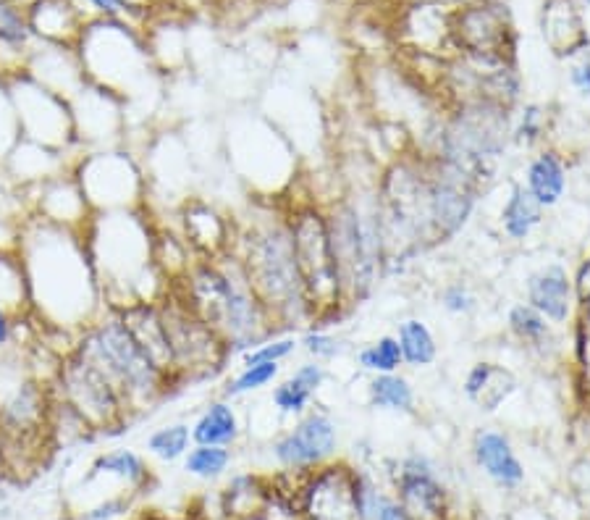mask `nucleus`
I'll use <instances>...</instances> for the list:
<instances>
[{
    "instance_id": "f257e3e1",
    "label": "nucleus",
    "mask_w": 590,
    "mask_h": 520,
    "mask_svg": "<svg viewBox=\"0 0 590 520\" xmlns=\"http://www.w3.org/2000/svg\"><path fill=\"white\" fill-rule=\"evenodd\" d=\"M16 253L27 279L29 313L56 334L77 339L105 310L84 232L29 216Z\"/></svg>"
},
{
    "instance_id": "f03ea898",
    "label": "nucleus",
    "mask_w": 590,
    "mask_h": 520,
    "mask_svg": "<svg viewBox=\"0 0 590 520\" xmlns=\"http://www.w3.org/2000/svg\"><path fill=\"white\" fill-rule=\"evenodd\" d=\"M184 279V305L223 339L229 360L242 358L265 339L284 334L273 321L271 310L260 303L231 250L218 258L197 260Z\"/></svg>"
},
{
    "instance_id": "7ed1b4c3",
    "label": "nucleus",
    "mask_w": 590,
    "mask_h": 520,
    "mask_svg": "<svg viewBox=\"0 0 590 520\" xmlns=\"http://www.w3.org/2000/svg\"><path fill=\"white\" fill-rule=\"evenodd\" d=\"M100 295L108 310H126L137 303H158L160 271L155 263V232L139 211L92 213L84 229Z\"/></svg>"
},
{
    "instance_id": "20e7f679",
    "label": "nucleus",
    "mask_w": 590,
    "mask_h": 520,
    "mask_svg": "<svg viewBox=\"0 0 590 520\" xmlns=\"http://www.w3.org/2000/svg\"><path fill=\"white\" fill-rule=\"evenodd\" d=\"M231 253L239 258L247 282L260 303L271 310L278 329L292 334L299 326L313 324L286 218L265 216L252 221L250 229L239 237V250Z\"/></svg>"
},
{
    "instance_id": "39448f33",
    "label": "nucleus",
    "mask_w": 590,
    "mask_h": 520,
    "mask_svg": "<svg viewBox=\"0 0 590 520\" xmlns=\"http://www.w3.org/2000/svg\"><path fill=\"white\" fill-rule=\"evenodd\" d=\"M74 352L90 360L105 373L118 394L124 397L129 415H139L166 400L171 384H176L166 371L155 366V360L142 350L118 310L105 308L74 342Z\"/></svg>"
},
{
    "instance_id": "423d86ee",
    "label": "nucleus",
    "mask_w": 590,
    "mask_h": 520,
    "mask_svg": "<svg viewBox=\"0 0 590 520\" xmlns=\"http://www.w3.org/2000/svg\"><path fill=\"white\" fill-rule=\"evenodd\" d=\"M326 221L347 305L362 303L373 292L378 276H383L386 237H383L381 208L375 203L365 211L360 205L341 200L339 205H334V211L326 213Z\"/></svg>"
},
{
    "instance_id": "0eeeda50",
    "label": "nucleus",
    "mask_w": 590,
    "mask_h": 520,
    "mask_svg": "<svg viewBox=\"0 0 590 520\" xmlns=\"http://www.w3.org/2000/svg\"><path fill=\"white\" fill-rule=\"evenodd\" d=\"M509 140V108L475 98L446 121L438 137L436 158L452 163L480 184L491 174L493 161L504 155Z\"/></svg>"
},
{
    "instance_id": "6e6552de",
    "label": "nucleus",
    "mask_w": 590,
    "mask_h": 520,
    "mask_svg": "<svg viewBox=\"0 0 590 520\" xmlns=\"http://www.w3.org/2000/svg\"><path fill=\"white\" fill-rule=\"evenodd\" d=\"M286 221H289V232H292L302 287H305L307 303L313 310V326L328 321V318H339L341 308L347 305V295H344V282H341L334 247H331L326 213L313 205H305Z\"/></svg>"
},
{
    "instance_id": "1a4fd4ad",
    "label": "nucleus",
    "mask_w": 590,
    "mask_h": 520,
    "mask_svg": "<svg viewBox=\"0 0 590 520\" xmlns=\"http://www.w3.org/2000/svg\"><path fill=\"white\" fill-rule=\"evenodd\" d=\"M92 213L139 211L147 195V176L132 153L121 148L79 153L71 169Z\"/></svg>"
},
{
    "instance_id": "9d476101",
    "label": "nucleus",
    "mask_w": 590,
    "mask_h": 520,
    "mask_svg": "<svg viewBox=\"0 0 590 520\" xmlns=\"http://www.w3.org/2000/svg\"><path fill=\"white\" fill-rule=\"evenodd\" d=\"M56 392L58 400L66 402L87 423L92 434H124L132 421L124 397L105 379V373H100L90 360H84L74 350L58 366Z\"/></svg>"
},
{
    "instance_id": "9b49d317",
    "label": "nucleus",
    "mask_w": 590,
    "mask_h": 520,
    "mask_svg": "<svg viewBox=\"0 0 590 520\" xmlns=\"http://www.w3.org/2000/svg\"><path fill=\"white\" fill-rule=\"evenodd\" d=\"M53 394L16 350L0 355V431L16 442L50 426Z\"/></svg>"
},
{
    "instance_id": "f8f14e48",
    "label": "nucleus",
    "mask_w": 590,
    "mask_h": 520,
    "mask_svg": "<svg viewBox=\"0 0 590 520\" xmlns=\"http://www.w3.org/2000/svg\"><path fill=\"white\" fill-rule=\"evenodd\" d=\"M8 90L14 100L21 140L37 142L50 150H61V153H82L77 145V134H74V116H71L69 100L45 90L35 79H19Z\"/></svg>"
},
{
    "instance_id": "ddd939ff",
    "label": "nucleus",
    "mask_w": 590,
    "mask_h": 520,
    "mask_svg": "<svg viewBox=\"0 0 590 520\" xmlns=\"http://www.w3.org/2000/svg\"><path fill=\"white\" fill-rule=\"evenodd\" d=\"M174 350L176 379H208L229 363L226 345L216 331L179 300L158 303Z\"/></svg>"
},
{
    "instance_id": "4468645a",
    "label": "nucleus",
    "mask_w": 590,
    "mask_h": 520,
    "mask_svg": "<svg viewBox=\"0 0 590 520\" xmlns=\"http://www.w3.org/2000/svg\"><path fill=\"white\" fill-rule=\"evenodd\" d=\"M365 486L349 465H320L307 484L302 510L307 520H365Z\"/></svg>"
},
{
    "instance_id": "2eb2a0df",
    "label": "nucleus",
    "mask_w": 590,
    "mask_h": 520,
    "mask_svg": "<svg viewBox=\"0 0 590 520\" xmlns=\"http://www.w3.org/2000/svg\"><path fill=\"white\" fill-rule=\"evenodd\" d=\"M273 457L289 471H315L339 450V429L326 410H307L273 442Z\"/></svg>"
},
{
    "instance_id": "dca6fc26",
    "label": "nucleus",
    "mask_w": 590,
    "mask_h": 520,
    "mask_svg": "<svg viewBox=\"0 0 590 520\" xmlns=\"http://www.w3.org/2000/svg\"><path fill=\"white\" fill-rule=\"evenodd\" d=\"M74 116V134L82 153L121 148L126 132V108L111 92L100 87H82L69 100Z\"/></svg>"
},
{
    "instance_id": "f3484780",
    "label": "nucleus",
    "mask_w": 590,
    "mask_h": 520,
    "mask_svg": "<svg viewBox=\"0 0 590 520\" xmlns=\"http://www.w3.org/2000/svg\"><path fill=\"white\" fill-rule=\"evenodd\" d=\"M32 200H29V213L37 216L45 224L71 229V232H84L92 218L90 203L84 200L74 174H61L56 179L32 187Z\"/></svg>"
},
{
    "instance_id": "a211bd4d",
    "label": "nucleus",
    "mask_w": 590,
    "mask_h": 520,
    "mask_svg": "<svg viewBox=\"0 0 590 520\" xmlns=\"http://www.w3.org/2000/svg\"><path fill=\"white\" fill-rule=\"evenodd\" d=\"M396 494L399 505L412 520H444L446 494L438 484L431 463L420 455L407 457L402 471L396 473Z\"/></svg>"
},
{
    "instance_id": "6ab92c4d",
    "label": "nucleus",
    "mask_w": 590,
    "mask_h": 520,
    "mask_svg": "<svg viewBox=\"0 0 590 520\" xmlns=\"http://www.w3.org/2000/svg\"><path fill=\"white\" fill-rule=\"evenodd\" d=\"M77 158L79 153H61V150H50L45 145H37V142L21 140L19 137V142L8 153L0 171L21 190H32V187L48 182V179L69 174Z\"/></svg>"
},
{
    "instance_id": "aec40b11",
    "label": "nucleus",
    "mask_w": 590,
    "mask_h": 520,
    "mask_svg": "<svg viewBox=\"0 0 590 520\" xmlns=\"http://www.w3.org/2000/svg\"><path fill=\"white\" fill-rule=\"evenodd\" d=\"M528 303L551 324H567L575 308V284L562 266H543L528 276Z\"/></svg>"
},
{
    "instance_id": "412c9836",
    "label": "nucleus",
    "mask_w": 590,
    "mask_h": 520,
    "mask_svg": "<svg viewBox=\"0 0 590 520\" xmlns=\"http://www.w3.org/2000/svg\"><path fill=\"white\" fill-rule=\"evenodd\" d=\"M121 318L126 321L129 331L134 334L142 350L155 360V366L160 371H166L174 381L176 379V363H174V350H171V337H168L166 321H163V313H160L158 303H137L132 308L118 310Z\"/></svg>"
},
{
    "instance_id": "4be33fe9",
    "label": "nucleus",
    "mask_w": 590,
    "mask_h": 520,
    "mask_svg": "<svg viewBox=\"0 0 590 520\" xmlns=\"http://www.w3.org/2000/svg\"><path fill=\"white\" fill-rule=\"evenodd\" d=\"M472 455H475L480 471L486 473L493 484L514 489L525 481V465L520 463L509 436L501 434V431H478L475 442H472Z\"/></svg>"
},
{
    "instance_id": "5701e85b",
    "label": "nucleus",
    "mask_w": 590,
    "mask_h": 520,
    "mask_svg": "<svg viewBox=\"0 0 590 520\" xmlns=\"http://www.w3.org/2000/svg\"><path fill=\"white\" fill-rule=\"evenodd\" d=\"M181 224H184V239L195 253L205 258L229 253V221L213 205L192 200L181 211Z\"/></svg>"
},
{
    "instance_id": "b1692460",
    "label": "nucleus",
    "mask_w": 590,
    "mask_h": 520,
    "mask_svg": "<svg viewBox=\"0 0 590 520\" xmlns=\"http://www.w3.org/2000/svg\"><path fill=\"white\" fill-rule=\"evenodd\" d=\"M462 389H465L467 400L472 405H478L483 413H496L514 394L517 379H514V373L509 368L483 360V363H475L467 371Z\"/></svg>"
},
{
    "instance_id": "393cba45",
    "label": "nucleus",
    "mask_w": 590,
    "mask_h": 520,
    "mask_svg": "<svg viewBox=\"0 0 590 520\" xmlns=\"http://www.w3.org/2000/svg\"><path fill=\"white\" fill-rule=\"evenodd\" d=\"M326 381V368L318 360H307L292 376H286L284 381H278L276 389H273L271 405L281 415H305L310 402H313L315 392L323 387Z\"/></svg>"
},
{
    "instance_id": "a878e982",
    "label": "nucleus",
    "mask_w": 590,
    "mask_h": 520,
    "mask_svg": "<svg viewBox=\"0 0 590 520\" xmlns=\"http://www.w3.org/2000/svg\"><path fill=\"white\" fill-rule=\"evenodd\" d=\"M525 190L535 197V203L546 208L559 205L567 192V166L554 150H543L530 161L525 171Z\"/></svg>"
},
{
    "instance_id": "bb28decb",
    "label": "nucleus",
    "mask_w": 590,
    "mask_h": 520,
    "mask_svg": "<svg viewBox=\"0 0 590 520\" xmlns=\"http://www.w3.org/2000/svg\"><path fill=\"white\" fill-rule=\"evenodd\" d=\"M98 478H111V481H118L124 484L126 489H142V486L150 484V468L142 457L137 455L129 447H118V450L111 452H100L95 460L90 463V471L84 473V484H92Z\"/></svg>"
},
{
    "instance_id": "cd10ccee",
    "label": "nucleus",
    "mask_w": 590,
    "mask_h": 520,
    "mask_svg": "<svg viewBox=\"0 0 590 520\" xmlns=\"http://www.w3.org/2000/svg\"><path fill=\"white\" fill-rule=\"evenodd\" d=\"M242 436V421L231 400H213L205 405L195 423H192V442L210 444V447H231Z\"/></svg>"
},
{
    "instance_id": "c85d7f7f",
    "label": "nucleus",
    "mask_w": 590,
    "mask_h": 520,
    "mask_svg": "<svg viewBox=\"0 0 590 520\" xmlns=\"http://www.w3.org/2000/svg\"><path fill=\"white\" fill-rule=\"evenodd\" d=\"M504 22L501 16L488 6H470L465 14L459 16V35H462V43L478 53L486 61H493V50L499 48V43L504 40Z\"/></svg>"
},
{
    "instance_id": "c756f323",
    "label": "nucleus",
    "mask_w": 590,
    "mask_h": 520,
    "mask_svg": "<svg viewBox=\"0 0 590 520\" xmlns=\"http://www.w3.org/2000/svg\"><path fill=\"white\" fill-rule=\"evenodd\" d=\"M543 208L535 197L525 190V184H514L507 203L501 208V229L514 242H525L541 226Z\"/></svg>"
},
{
    "instance_id": "7c9ffc66",
    "label": "nucleus",
    "mask_w": 590,
    "mask_h": 520,
    "mask_svg": "<svg viewBox=\"0 0 590 520\" xmlns=\"http://www.w3.org/2000/svg\"><path fill=\"white\" fill-rule=\"evenodd\" d=\"M368 400L375 410H391V413H415L417 408L415 387L399 371L373 376L368 387Z\"/></svg>"
},
{
    "instance_id": "2f4dec72",
    "label": "nucleus",
    "mask_w": 590,
    "mask_h": 520,
    "mask_svg": "<svg viewBox=\"0 0 590 520\" xmlns=\"http://www.w3.org/2000/svg\"><path fill=\"white\" fill-rule=\"evenodd\" d=\"M396 342H399V350H402L404 366L428 368L438 358L436 337H433V331L420 318L402 321L399 331H396Z\"/></svg>"
},
{
    "instance_id": "473e14b6",
    "label": "nucleus",
    "mask_w": 590,
    "mask_h": 520,
    "mask_svg": "<svg viewBox=\"0 0 590 520\" xmlns=\"http://www.w3.org/2000/svg\"><path fill=\"white\" fill-rule=\"evenodd\" d=\"M507 326L522 345L535 352H546L551 347V342H554L551 321H546L530 303L512 305L507 316Z\"/></svg>"
},
{
    "instance_id": "72a5a7b5",
    "label": "nucleus",
    "mask_w": 590,
    "mask_h": 520,
    "mask_svg": "<svg viewBox=\"0 0 590 520\" xmlns=\"http://www.w3.org/2000/svg\"><path fill=\"white\" fill-rule=\"evenodd\" d=\"M0 305L11 310L14 316H29V295L24 268L16 250L0 247Z\"/></svg>"
},
{
    "instance_id": "f704fd0d",
    "label": "nucleus",
    "mask_w": 590,
    "mask_h": 520,
    "mask_svg": "<svg viewBox=\"0 0 590 520\" xmlns=\"http://www.w3.org/2000/svg\"><path fill=\"white\" fill-rule=\"evenodd\" d=\"M192 426L184 421L166 423L155 429L153 434L147 436V452L163 463H174V460H181L187 455L189 447H192Z\"/></svg>"
},
{
    "instance_id": "c9c22d12",
    "label": "nucleus",
    "mask_w": 590,
    "mask_h": 520,
    "mask_svg": "<svg viewBox=\"0 0 590 520\" xmlns=\"http://www.w3.org/2000/svg\"><path fill=\"white\" fill-rule=\"evenodd\" d=\"M231 450L229 447H210V444H192L184 455V471L202 481H216L229 471Z\"/></svg>"
},
{
    "instance_id": "e433bc0d",
    "label": "nucleus",
    "mask_w": 590,
    "mask_h": 520,
    "mask_svg": "<svg viewBox=\"0 0 590 520\" xmlns=\"http://www.w3.org/2000/svg\"><path fill=\"white\" fill-rule=\"evenodd\" d=\"M357 363H360L362 371L373 373V376H381V373H396L404 366L399 342H396V337H391V334L378 337L375 342H370L368 347H362L360 355H357Z\"/></svg>"
},
{
    "instance_id": "4c0bfd02",
    "label": "nucleus",
    "mask_w": 590,
    "mask_h": 520,
    "mask_svg": "<svg viewBox=\"0 0 590 520\" xmlns=\"http://www.w3.org/2000/svg\"><path fill=\"white\" fill-rule=\"evenodd\" d=\"M281 376V363H257V366H242V371L231 376L226 381V389H223V397L226 400H234V397H244V394L260 392L268 384Z\"/></svg>"
},
{
    "instance_id": "58836bf2",
    "label": "nucleus",
    "mask_w": 590,
    "mask_h": 520,
    "mask_svg": "<svg viewBox=\"0 0 590 520\" xmlns=\"http://www.w3.org/2000/svg\"><path fill=\"white\" fill-rule=\"evenodd\" d=\"M299 337L294 334H276V337L265 339L263 345L252 347L250 352L242 355V366H257V363H284L297 352Z\"/></svg>"
},
{
    "instance_id": "ea45409f",
    "label": "nucleus",
    "mask_w": 590,
    "mask_h": 520,
    "mask_svg": "<svg viewBox=\"0 0 590 520\" xmlns=\"http://www.w3.org/2000/svg\"><path fill=\"white\" fill-rule=\"evenodd\" d=\"M543 132H546V111L530 103L520 111V119L512 129V142H517L520 148H533L535 142L543 140Z\"/></svg>"
},
{
    "instance_id": "a19ab883",
    "label": "nucleus",
    "mask_w": 590,
    "mask_h": 520,
    "mask_svg": "<svg viewBox=\"0 0 590 520\" xmlns=\"http://www.w3.org/2000/svg\"><path fill=\"white\" fill-rule=\"evenodd\" d=\"M299 345H302V350H305L307 355H313L318 363L320 360L339 358L341 352L347 350L339 337H334L331 331L320 329V326H310V329H305V334L299 337Z\"/></svg>"
},
{
    "instance_id": "79ce46f5",
    "label": "nucleus",
    "mask_w": 590,
    "mask_h": 520,
    "mask_svg": "<svg viewBox=\"0 0 590 520\" xmlns=\"http://www.w3.org/2000/svg\"><path fill=\"white\" fill-rule=\"evenodd\" d=\"M16 142H19V124H16L14 100L8 87H0V169Z\"/></svg>"
},
{
    "instance_id": "37998d69",
    "label": "nucleus",
    "mask_w": 590,
    "mask_h": 520,
    "mask_svg": "<svg viewBox=\"0 0 590 520\" xmlns=\"http://www.w3.org/2000/svg\"><path fill=\"white\" fill-rule=\"evenodd\" d=\"M29 24L24 22V16L16 6H11L8 0H0V43L14 45V48H21V45L29 40Z\"/></svg>"
},
{
    "instance_id": "c03bdc74",
    "label": "nucleus",
    "mask_w": 590,
    "mask_h": 520,
    "mask_svg": "<svg viewBox=\"0 0 590 520\" xmlns=\"http://www.w3.org/2000/svg\"><path fill=\"white\" fill-rule=\"evenodd\" d=\"M365 520H412L404 513V507L391 497L373 492L365 486Z\"/></svg>"
},
{
    "instance_id": "a18cd8bd",
    "label": "nucleus",
    "mask_w": 590,
    "mask_h": 520,
    "mask_svg": "<svg viewBox=\"0 0 590 520\" xmlns=\"http://www.w3.org/2000/svg\"><path fill=\"white\" fill-rule=\"evenodd\" d=\"M441 305H444L446 313L452 316H467L472 310L478 308V297L472 295L465 284H449V287L441 292Z\"/></svg>"
},
{
    "instance_id": "49530a36",
    "label": "nucleus",
    "mask_w": 590,
    "mask_h": 520,
    "mask_svg": "<svg viewBox=\"0 0 590 520\" xmlns=\"http://www.w3.org/2000/svg\"><path fill=\"white\" fill-rule=\"evenodd\" d=\"M129 513V499L126 497H105L98 505L87 507L77 520H116Z\"/></svg>"
},
{
    "instance_id": "de8ad7c7",
    "label": "nucleus",
    "mask_w": 590,
    "mask_h": 520,
    "mask_svg": "<svg viewBox=\"0 0 590 520\" xmlns=\"http://www.w3.org/2000/svg\"><path fill=\"white\" fill-rule=\"evenodd\" d=\"M19 316H14L11 310L0 305V355L8 350H14L16 337H19Z\"/></svg>"
},
{
    "instance_id": "09e8293b",
    "label": "nucleus",
    "mask_w": 590,
    "mask_h": 520,
    "mask_svg": "<svg viewBox=\"0 0 590 520\" xmlns=\"http://www.w3.org/2000/svg\"><path fill=\"white\" fill-rule=\"evenodd\" d=\"M570 82L575 85L577 92L590 95V61H583L570 69Z\"/></svg>"
},
{
    "instance_id": "8fccbe9b",
    "label": "nucleus",
    "mask_w": 590,
    "mask_h": 520,
    "mask_svg": "<svg viewBox=\"0 0 590 520\" xmlns=\"http://www.w3.org/2000/svg\"><path fill=\"white\" fill-rule=\"evenodd\" d=\"M87 3H92L98 11H103V14L108 16H118L124 14V11H129V3H126V0H87Z\"/></svg>"
},
{
    "instance_id": "3c124183",
    "label": "nucleus",
    "mask_w": 590,
    "mask_h": 520,
    "mask_svg": "<svg viewBox=\"0 0 590 520\" xmlns=\"http://www.w3.org/2000/svg\"><path fill=\"white\" fill-rule=\"evenodd\" d=\"M577 287V295L583 297H590V260L585 263L583 268H580V274H577V282H572Z\"/></svg>"
},
{
    "instance_id": "603ef678",
    "label": "nucleus",
    "mask_w": 590,
    "mask_h": 520,
    "mask_svg": "<svg viewBox=\"0 0 590 520\" xmlns=\"http://www.w3.org/2000/svg\"><path fill=\"white\" fill-rule=\"evenodd\" d=\"M6 476H3V471H0V502L6 499Z\"/></svg>"
},
{
    "instance_id": "864d4df0",
    "label": "nucleus",
    "mask_w": 590,
    "mask_h": 520,
    "mask_svg": "<svg viewBox=\"0 0 590 520\" xmlns=\"http://www.w3.org/2000/svg\"><path fill=\"white\" fill-rule=\"evenodd\" d=\"M588 3H590V0H588Z\"/></svg>"
}]
</instances>
